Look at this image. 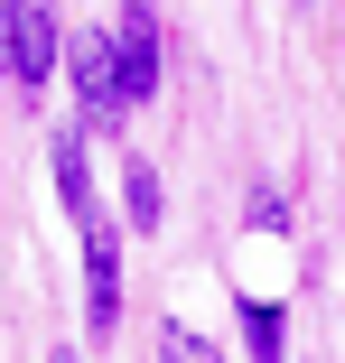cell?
Returning <instances> with one entry per match:
<instances>
[{
    "instance_id": "cell-1",
    "label": "cell",
    "mask_w": 345,
    "mask_h": 363,
    "mask_svg": "<svg viewBox=\"0 0 345 363\" xmlns=\"http://www.w3.org/2000/svg\"><path fill=\"white\" fill-rule=\"evenodd\" d=\"M47 159H56V196H65V214H75V233H84V326L112 335V317H121V233H112V214H103V196H94L84 130H56Z\"/></svg>"
},
{
    "instance_id": "cell-2",
    "label": "cell",
    "mask_w": 345,
    "mask_h": 363,
    "mask_svg": "<svg viewBox=\"0 0 345 363\" xmlns=\"http://www.w3.org/2000/svg\"><path fill=\"white\" fill-rule=\"evenodd\" d=\"M65 65H75V130H121L131 94H121V65H112V28H75Z\"/></svg>"
},
{
    "instance_id": "cell-3",
    "label": "cell",
    "mask_w": 345,
    "mask_h": 363,
    "mask_svg": "<svg viewBox=\"0 0 345 363\" xmlns=\"http://www.w3.org/2000/svg\"><path fill=\"white\" fill-rule=\"evenodd\" d=\"M56 56H65V19H56V0H19V56H10V84L38 94L56 75Z\"/></svg>"
},
{
    "instance_id": "cell-4",
    "label": "cell",
    "mask_w": 345,
    "mask_h": 363,
    "mask_svg": "<svg viewBox=\"0 0 345 363\" xmlns=\"http://www.w3.org/2000/svg\"><path fill=\"white\" fill-rule=\"evenodd\" d=\"M121 214H131L141 233L168 214V196H159V168H150V159H121Z\"/></svg>"
},
{
    "instance_id": "cell-5",
    "label": "cell",
    "mask_w": 345,
    "mask_h": 363,
    "mask_svg": "<svg viewBox=\"0 0 345 363\" xmlns=\"http://www.w3.org/2000/svg\"><path fill=\"white\" fill-rule=\"evenodd\" d=\"M243 335H252V363H280V308L270 298H243Z\"/></svg>"
},
{
    "instance_id": "cell-6",
    "label": "cell",
    "mask_w": 345,
    "mask_h": 363,
    "mask_svg": "<svg viewBox=\"0 0 345 363\" xmlns=\"http://www.w3.org/2000/svg\"><path fill=\"white\" fill-rule=\"evenodd\" d=\"M159 363H224V354L205 345L196 326H159Z\"/></svg>"
},
{
    "instance_id": "cell-7",
    "label": "cell",
    "mask_w": 345,
    "mask_h": 363,
    "mask_svg": "<svg viewBox=\"0 0 345 363\" xmlns=\"http://www.w3.org/2000/svg\"><path fill=\"white\" fill-rule=\"evenodd\" d=\"M10 56H19V0H0V75H10Z\"/></svg>"
},
{
    "instance_id": "cell-8",
    "label": "cell",
    "mask_w": 345,
    "mask_h": 363,
    "mask_svg": "<svg viewBox=\"0 0 345 363\" xmlns=\"http://www.w3.org/2000/svg\"><path fill=\"white\" fill-rule=\"evenodd\" d=\"M47 363H75V354H47Z\"/></svg>"
}]
</instances>
